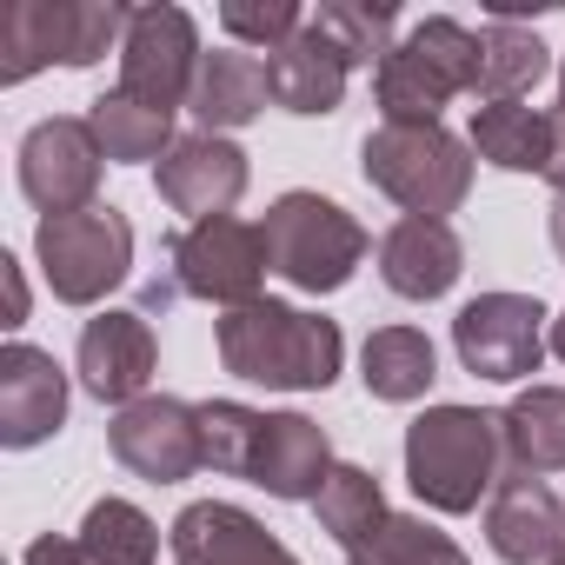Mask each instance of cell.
Listing matches in <instances>:
<instances>
[{"label":"cell","mask_w":565,"mask_h":565,"mask_svg":"<svg viewBox=\"0 0 565 565\" xmlns=\"http://www.w3.org/2000/svg\"><path fill=\"white\" fill-rule=\"evenodd\" d=\"M153 193H160L173 213H186L193 226H200V220H220V213H233L239 193H246V153H239L226 134H186V140H173V153L153 167Z\"/></svg>","instance_id":"obj_12"},{"label":"cell","mask_w":565,"mask_h":565,"mask_svg":"<svg viewBox=\"0 0 565 565\" xmlns=\"http://www.w3.org/2000/svg\"><path fill=\"white\" fill-rule=\"evenodd\" d=\"M347 565H472V558L459 552L452 532H439V525H426L413 512H393Z\"/></svg>","instance_id":"obj_30"},{"label":"cell","mask_w":565,"mask_h":565,"mask_svg":"<svg viewBox=\"0 0 565 565\" xmlns=\"http://www.w3.org/2000/svg\"><path fill=\"white\" fill-rule=\"evenodd\" d=\"M545 180H552V200L565 193V107H552V160H545Z\"/></svg>","instance_id":"obj_36"},{"label":"cell","mask_w":565,"mask_h":565,"mask_svg":"<svg viewBox=\"0 0 565 565\" xmlns=\"http://www.w3.org/2000/svg\"><path fill=\"white\" fill-rule=\"evenodd\" d=\"M459 273H466V246L452 233V220H393L386 239H380V279L399 294V300H439L459 287Z\"/></svg>","instance_id":"obj_18"},{"label":"cell","mask_w":565,"mask_h":565,"mask_svg":"<svg viewBox=\"0 0 565 565\" xmlns=\"http://www.w3.org/2000/svg\"><path fill=\"white\" fill-rule=\"evenodd\" d=\"M34 259H41L47 294L61 307H100L134 273V220L120 206L54 213L34 226Z\"/></svg>","instance_id":"obj_6"},{"label":"cell","mask_w":565,"mask_h":565,"mask_svg":"<svg viewBox=\"0 0 565 565\" xmlns=\"http://www.w3.org/2000/svg\"><path fill=\"white\" fill-rule=\"evenodd\" d=\"M87 127H94V140H100V153L114 167H147V160H167L173 153V114L140 107L120 87L100 94V100H87Z\"/></svg>","instance_id":"obj_24"},{"label":"cell","mask_w":565,"mask_h":565,"mask_svg":"<svg viewBox=\"0 0 565 565\" xmlns=\"http://www.w3.org/2000/svg\"><path fill=\"white\" fill-rule=\"evenodd\" d=\"M0 279H8V327H21L28 320V279H21V259L14 253L0 259Z\"/></svg>","instance_id":"obj_35"},{"label":"cell","mask_w":565,"mask_h":565,"mask_svg":"<svg viewBox=\"0 0 565 565\" xmlns=\"http://www.w3.org/2000/svg\"><path fill=\"white\" fill-rule=\"evenodd\" d=\"M552 353H558V360H565V313H558V320H552Z\"/></svg>","instance_id":"obj_38"},{"label":"cell","mask_w":565,"mask_h":565,"mask_svg":"<svg viewBox=\"0 0 565 565\" xmlns=\"http://www.w3.org/2000/svg\"><path fill=\"white\" fill-rule=\"evenodd\" d=\"M107 446L114 459L147 479V486H180L206 466V426H200V406L173 399V393H147L134 406L114 413L107 426Z\"/></svg>","instance_id":"obj_10"},{"label":"cell","mask_w":565,"mask_h":565,"mask_svg":"<svg viewBox=\"0 0 565 565\" xmlns=\"http://www.w3.org/2000/svg\"><path fill=\"white\" fill-rule=\"evenodd\" d=\"M220 366L246 386H273V393H327L340 380V360H347V340L333 320L320 313H300L287 300H253V307H233L220 327Z\"/></svg>","instance_id":"obj_1"},{"label":"cell","mask_w":565,"mask_h":565,"mask_svg":"<svg viewBox=\"0 0 565 565\" xmlns=\"http://www.w3.org/2000/svg\"><path fill=\"white\" fill-rule=\"evenodd\" d=\"M499 439L512 472H565V386H525L505 413H499Z\"/></svg>","instance_id":"obj_22"},{"label":"cell","mask_w":565,"mask_h":565,"mask_svg":"<svg viewBox=\"0 0 565 565\" xmlns=\"http://www.w3.org/2000/svg\"><path fill=\"white\" fill-rule=\"evenodd\" d=\"M347 74H353V67L333 54V41L313 34V21H307L300 41H287L279 54H266L273 107H287V114H300V120H327V114H340V100H347Z\"/></svg>","instance_id":"obj_19"},{"label":"cell","mask_w":565,"mask_h":565,"mask_svg":"<svg viewBox=\"0 0 565 565\" xmlns=\"http://www.w3.org/2000/svg\"><path fill=\"white\" fill-rule=\"evenodd\" d=\"M100 167H107V153H100L87 114L81 120L74 114H54V120L28 127V140H21V193L41 206V220L100 206L94 200L100 193Z\"/></svg>","instance_id":"obj_11"},{"label":"cell","mask_w":565,"mask_h":565,"mask_svg":"<svg viewBox=\"0 0 565 565\" xmlns=\"http://www.w3.org/2000/svg\"><path fill=\"white\" fill-rule=\"evenodd\" d=\"M200 426H206V466L226 472V479H246L266 413H253V406H239V399H206V406H200Z\"/></svg>","instance_id":"obj_32"},{"label":"cell","mask_w":565,"mask_h":565,"mask_svg":"<svg viewBox=\"0 0 565 565\" xmlns=\"http://www.w3.org/2000/svg\"><path fill=\"white\" fill-rule=\"evenodd\" d=\"M67 426V373L54 353L14 340L0 353V446L28 452Z\"/></svg>","instance_id":"obj_14"},{"label":"cell","mask_w":565,"mask_h":565,"mask_svg":"<svg viewBox=\"0 0 565 565\" xmlns=\"http://www.w3.org/2000/svg\"><path fill=\"white\" fill-rule=\"evenodd\" d=\"M127 8L120 0H54V61L61 67H94L107 47L127 41Z\"/></svg>","instance_id":"obj_28"},{"label":"cell","mask_w":565,"mask_h":565,"mask_svg":"<svg viewBox=\"0 0 565 565\" xmlns=\"http://www.w3.org/2000/svg\"><path fill=\"white\" fill-rule=\"evenodd\" d=\"M558 107H565V67H558Z\"/></svg>","instance_id":"obj_39"},{"label":"cell","mask_w":565,"mask_h":565,"mask_svg":"<svg viewBox=\"0 0 565 565\" xmlns=\"http://www.w3.org/2000/svg\"><path fill=\"white\" fill-rule=\"evenodd\" d=\"M393 28H399V14L393 8H366V0H327V8L313 14V34L333 41V54L347 67H380L393 54Z\"/></svg>","instance_id":"obj_29"},{"label":"cell","mask_w":565,"mask_h":565,"mask_svg":"<svg viewBox=\"0 0 565 565\" xmlns=\"http://www.w3.org/2000/svg\"><path fill=\"white\" fill-rule=\"evenodd\" d=\"M313 512H320V532H327L333 545H347V558L393 519V512H386V492H380V479H373L366 466H333V479L320 486Z\"/></svg>","instance_id":"obj_26"},{"label":"cell","mask_w":565,"mask_h":565,"mask_svg":"<svg viewBox=\"0 0 565 565\" xmlns=\"http://www.w3.org/2000/svg\"><path fill=\"white\" fill-rule=\"evenodd\" d=\"M552 246H558V259H565V193L552 200Z\"/></svg>","instance_id":"obj_37"},{"label":"cell","mask_w":565,"mask_h":565,"mask_svg":"<svg viewBox=\"0 0 565 565\" xmlns=\"http://www.w3.org/2000/svg\"><path fill=\"white\" fill-rule=\"evenodd\" d=\"M21 565H100V558H94L81 539H54V532H47V539H34V545L21 552Z\"/></svg>","instance_id":"obj_34"},{"label":"cell","mask_w":565,"mask_h":565,"mask_svg":"<svg viewBox=\"0 0 565 565\" xmlns=\"http://www.w3.org/2000/svg\"><path fill=\"white\" fill-rule=\"evenodd\" d=\"M459 94H479V34L452 14H426L373 67V100L386 127H439Z\"/></svg>","instance_id":"obj_2"},{"label":"cell","mask_w":565,"mask_h":565,"mask_svg":"<svg viewBox=\"0 0 565 565\" xmlns=\"http://www.w3.org/2000/svg\"><path fill=\"white\" fill-rule=\"evenodd\" d=\"M259 226L273 246V273L300 294H340L366 259V226L327 193H279Z\"/></svg>","instance_id":"obj_5"},{"label":"cell","mask_w":565,"mask_h":565,"mask_svg":"<svg viewBox=\"0 0 565 565\" xmlns=\"http://www.w3.org/2000/svg\"><path fill=\"white\" fill-rule=\"evenodd\" d=\"M472 153L499 173H545L552 114H539L525 100H486V107H472Z\"/></svg>","instance_id":"obj_21"},{"label":"cell","mask_w":565,"mask_h":565,"mask_svg":"<svg viewBox=\"0 0 565 565\" xmlns=\"http://www.w3.org/2000/svg\"><path fill=\"white\" fill-rule=\"evenodd\" d=\"M167 279L186 294V300H206V307H253L259 300V279L273 273V246H266V226L253 220H200L186 233L167 239Z\"/></svg>","instance_id":"obj_7"},{"label":"cell","mask_w":565,"mask_h":565,"mask_svg":"<svg viewBox=\"0 0 565 565\" xmlns=\"http://www.w3.org/2000/svg\"><path fill=\"white\" fill-rule=\"evenodd\" d=\"M360 173L406 213L446 220L472 193V140H459L446 127H380L360 147Z\"/></svg>","instance_id":"obj_4"},{"label":"cell","mask_w":565,"mask_h":565,"mask_svg":"<svg viewBox=\"0 0 565 565\" xmlns=\"http://www.w3.org/2000/svg\"><path fill=\"white\" fill-rule=\"evenodd\" d=\"M552 565H565V545H558V552H552Z\"/></svg>","instance_id":"obj_40"},{"label":"cell","mask_w":565,"mask_h":565,"mask_svg":"<svg viewBox=\"0 0 565 565\" xmlns=\"http://www.w3.org/2000/svg\"><path fill=\"white\" fill-rule=\"evenodd\" d=\"M246 479L259 492H273V499H294V505L320 499V486L333 479V439H327V426L307 419V413H266Z\"/></svg>","instance_id":"obj_17"},{"label":"cell","mask_w":565,"mask_h":565,"mask_svg":"<svg viewBox=\"0 0 565 565\" xmlns=\"http://www.w3.org/2000/svg\"><path fill=\"white\" fill-rule=\"evenodd\" d=\"M153 366H160V347H153L147 313H94V320L81 327L74 373H81V386H87L100 406H134V399H147Z\"/></svg>","instance_id":"obj_13"},{"label":"cell","mask_w":565,"mask_h":565,"mask_svg":"<svg viewBox=\"0 0 565 565\" xmlns=\"http://www.w3.org/2000/svg\"><path fill=\"white\" fill-rule=\"evenodd\" d=\"M266 100H273V87H266V61L220 47V54H206V61H200V81H193L186 114L200 120V134H233V127L259 120V114H266Z\"/></svg>","instance_id":"obj_20"},{"label":"cell","mask_w":565,"mask_h":565,"mask_svg":"<svg viewBox=\"0 0 565 565\" xmlns=\"http://www.w3.org/2000/svg\"><path fill=\"white\" fill-rule=\"evenodd\" d=\"M220 28H226L233 41H246V47L279 54L287 41L307 34V14L294 8V0H226V8H220Z\"/></svg>","instance_id":"obj_33"},{"label":"cell","mask_w":565,"mask_h":565,"mask_svg":"<svg viewBox=\"0 0 565 565\" xmlns=\"http://www.w3.org/2000/svg\"><path fill=\"white\" fill-rule=\"evenodd\" d=\"M486 539L505 565H552V552L565 545V505L545 479L532 472H505L486 499Z\"/></svg>","instance_id":"obj_16"},{"label":"cell","mask_w":565,"mask_h":565,"mask_svg":"<svg viewBox=\"0 0 565 565\" xmlns=\"http://www.w3.org/2000/svg\"><path fill=\"white\" fill-rule=\"evenodd\" d=\"M545 307L532 294H479L459 307L452 320V353L472 380H492V386H512V380H532L539 360H545Z\"/></svg>","instance_id":"obj_8"},{"label":"cell","mask_w":565,"mask_h":565,"mask_svg":"<svg viewBox=\"0 0 565 565\" xmlns=\"http://www.w3.org/2000/svg\"><path fill=\"white\" fill-rule=\"evenodd\" d=\"M545 41L519 21H486L479 28V100H525L545 81Z\"/></svg>","instance_id":"obj_25"},{"label":"cell","mask_w":565,"mask_h":565,"mask_svg":"<svg viewBox=\"0 0 565 565\" xmlns=\"http://www.w3.org/2000/svg\"><path fill=\"white\" fill-rule=\"evenodd\" d=\"M200 28L186 8H134L127 41H120V94H134L140 107H186L193 81H200Z\"/></svg>","instance_id":"obj_9"},{"label":"cell","mask_w":565,"mask_h":565,"mask_svg":"<svg viewBox=\"0 0 565 565\" xmlns=\"http://www.w3.org/2000/svg\"><path fill=\"white\" fill-rule=\"evenodd\" d=\"M81 545L100 565H153L160 558V525L134 499H94L81 519Z\"/></svg>","instance_id":"obj_27"},{"label":"cell","mask_w":565,"mask_h":565,"mask_svg":"<svg viewBox=\"0 0 565 565\" xmlns=\"http://www.w3.org/2000/svg\"><path fill=\"white\" fill-rule=\"evenodd\" d=\"M167 545L180 565H300L287 545H279L246 505L233 499H193L173 525H167Z\"/></svg>","instance_id":"obj_15"},{"label":"cell","mask_w":565,"mask_h":565,"mask_svg":"<svg viewBox=\"0 0 565 565\" xmlns=\"http://www.w3.org/2000/svg\"><path fill=\"white\" fill-rule=\"evenodd\" d=\"M499 413L479 406H426L406 426V486L433 512H472L499 486Z\"/></svg>","instance_id":"obj_3"},{"label":"cell","mask_w":565,"mask_h":565,"mask_svg":"<svg viewBox=\"0 0 565 565\" xmlns=\"http://www.w3.org/2000/svg\"><path fill=\"white\" fill-rule=\"evenodd\" d=\"M360 380H366L373 399L413 406V399H426V386L439 380V353H433V340H426L419 327H380V333H366Z\"/></svg>","instance_id":"obj_23"},{"label":"cell","mask_w":565,"mask_h":565,"mask_svg":"<svg viewBox=\"0 0 565 565\" xmlns=\"http://www.w3.org/2000/svg\"><path fill=\"white\" fill-rule=\"evenodd\" d=\"M54 61V0H14L0 8V81H28Z\"/></svg>","instance_id":"obj_31"}]
</instances>
